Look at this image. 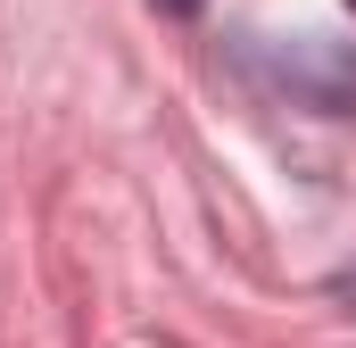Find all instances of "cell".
<instances>
[{"label":"cell","instance_id":"2","mask_svg":"<svg viewBox=\"0 0 356 348\" xmlns=\"http://www.w3.org/2000/svg\"><path fill=\"white\" fill-rule=\"evenodd\" d=\"M332 299H340V307L356 315V265H340V274H332Z\"/></svg>","mask_w":356,"mask_h":348},{"label":"cell","instance_id":"3","mask_svg":"<svg viewBox=\"0 0 356 348\" xmlns=\"http://www.w3.org/2000/svg\"><path fill=\"white\" fill-rule=\"evenodd\" d=\"M149 8H158V17H199L207 0H149Z\"/></svg>","mask_w":356,"mask_h":348},{"label":"cell","instance_id":"1","mask_svg":"<svg viewBox=\"0 0 356 348\" xmlns=\"http://www.w3.org/2000/svg\"><path fill=\"white\" fill-rule=\"evenodd\" d=\"M249 75L273 84L282 100L315 108V116H348L356 108V42H323V33H298V42H266L249 33Z\"/></svg>","mask_w":356,"mask_h":348},{"label":"cell","instance_id":"4","mask_svg":"<svg viewBox=\"0 0 356 348\" xmlns=\"http://www.w3.org/2000/svg\"><path fill=\"white\" fill-rule=\"evenodd\" d=\"M348 8H356V0H348Z\"/></svg>","mask_w":356,"mask_h":348}]
</instances>
